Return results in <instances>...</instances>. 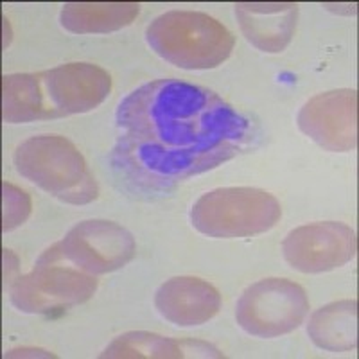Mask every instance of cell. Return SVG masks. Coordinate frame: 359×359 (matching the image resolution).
I'll return each mask as SVG.
<instances>
[{
	"instance_id": "cell-12",
	"label": "cell",
	"mask_w": 359,
	"mask_h": 359,
	"mask_svg": "<svg viewBox=\"0 0 359 359\" xmlns=\"http://www.w3.org/2000/svg\"><path fill=\"white\" fill-rule=\"evenodd\" d=\"M236 17L253 47L264 53H282L297 29L298 6L286 2L237 4Z\"/></svg>"
},
{
	"instance_id": "cell-3",
	"label": "cell",
	"mask_w": 359,
	"mask_h": 359,
	"mask_svg": "<svg viewBox=\"0 0 359 359\" xmlns=\"http://www.w3.org/2000/svg\"><path fill=\"white\" fill-rule=\"evenodd\" d=\"M13 160L18 175L63 203L86 205L97 200L99 187L94 175L78 147L65 137H31L17 147Z\"/></svg>"
},
{
	"instance_id": "cell-6",
	"label": "cell",
	"mask_w": 359,
	"mask_h": 359,
	"mask_svg": "<svg viewBox=\"0 0 359 359\" xmlns=\"http://www.w3.org/2000/svg\"><path fill=\"white\" fill-rule=\"evenodd\" d=\"M309 313V298L302 286L287 278H264L241 294L236 320L255 338H278L302 325Z\"/></svg>"
},
{
	"instance_id": "cell-9",
	"label": "cell",
	"mask_w": 359,
	"mask_h": 359,
	"mask_svg": "<svg viewBox=\"0 0 359 359\" xmlns=\"http://www.w3.org/2000/svg\"><path fill=\"white\" fill-rule=\"evenodd\" d=\"M355 248V232L338 221L298 226L282 243L287 264L302 273H325L341 268L354 259Z\"/></svg>"
},
{
	"instance_id": "cell-16",
	"label": "cell",
	"mask_w": 359,
	"mask_h": 359,
	"mask_svg": "<svg viewBox=\"0 0 359 359\" xmlns=\"http://www.w3.org/2000/svg\"><path fill=\"white\" fill-rule=\"evenodd\" d=\"M31 214V200L24 191L15 185L4 184V232L15 230L25 223Z\"/></svg>"
},
{
	"instance_id": "cell-1",
	"label": "cell",
	"mask_w": 359,
	"mask_h": 359,
	"mask_svg": "<svg viewBox=\"0 0 359 359\" xmlns=\"http://www.w3.org/2000/svg\"><path fill=\"white\" fill-rule=\"evenodd\" d=\"M110 162L117 178L139 194H168L192 176L252 151L259 124L223 97L180 79L135 88L115 114Z\"/></svg>"
},
{
	"instance_id": "cell-11",
	"label": "cell",
	"mask_w": 359,
	"mask_h": 359,
	"mask_svg": "<svg viewBox=\"0 0 359 359\" xmlns=\"http://www.w3.org/2000/svg\"><path fill=\"white\" fill-rule=\"evenodd\" d=\"M162 318L180 327H194L214 318L221 307V294L212 284L196 277L165 280L155 294Z\"/></svg>"
},
{
	"instance_id": "cell-13",
	"label": "cell",
	"mask_w": 359,
	"mask_h": 359,
	"mask_svg": "<svg viewBox=\"0 0 359 359\" xmlns=\"http://www.w3.org/2000/svg\"><path fill=\"white\" fill-rule=\"evenodd\" d=\"M101 358H223L219 351L198 339H171L153 332H126L110 343Z\"/></svg>"
},
{
	"instance_id": "cell-5",
	"label": "cell",
	"mask_w": 359,
	"mask_h": 359,
	"mask_svg": "<svg viewBox=\"0 0 359 359\" xmlns=\"http://www.w3.org/2000/svg\"><path fill=\"white\" fill-rule=\"evenodd\" d=\"M97 290V278L63 261L56 250H45L33 271L11 284L9 298L27 314H53L86 302Z\"/></svg>"
},
{
	"instance_id": "cell-15",
	"label": "cell",
	"mask_w": 359,
	"mask_h": 359,
	"mask_svg": "<svg viewBox=\"0 0 359 359\" xmlns=\"http://www.w3.org/2000/svg\"><path fill=\"white\" fill-rule=\"evenodd\" d=\"M135 2H102V4H65L60 13L63 27L74 34L114 33L126 27L139 15Z\"/></svg>"
},
{
	"instance_id": "cell-4",
	"label": "cell",
	"mask_w": 359,
	"mask_h": 359,
	"mask_svg": "<svg viewBox=\"0 0 359 359\" xmlns=\"http://www.w3.org/2000/svg\"><path fill=\"white\" fill-rule=\"evenodd\" d=\"M282 208L277 198L253 187H224L210 191L194 203L192 226L216 239L264 233L278 223Z\"/></svg>"
},
{
	"instance_id": "cell-8",
	"label": "cell",
	"mask_w": 359,
	"mask_h": 359,
	"mask_svg": "<svg viewBox=\"0 0 359 359\" xmlns=\"http://www.w3.org/2000/svg\"><path fill=\"white\" fill-rule=\"evenodd\" d=\"M63 261L90 275L111 273L126 266L137 252L133 236L114 221L90 219L69 230L53 245Z\"/></svg>"
},
{
	"instance_id": "cell-7",
	"label": "cell",
	"mask_w": 359,
	"mask_h": 359,
	"mask_svg": "<svg viewBox=\"0 0 359 359\" xmlns=\"http://www.w3.org/2000/svg\"><path fill=\"white\" fill-rule=\"evenodd\" d=\"M110 90V74L94 63H65L38 72V121L86 114L97 108Z\"/></svg>"
},
{
	"instance_id": "cell-10",
	"label": "cell",
	"mask_w": 359,
	"mask_h": 359,
	"mask_svg": "<svg viewBox=\"0 0 359 359\" xmlns=\"http://www.w3.org/2000/svg\"><path fill=\"white\" fill-rule=\"evenodd\" d=\"M298 128L329 151H352L358 146V92L343 88L314 95L298 114Z\"/></svg>"
},
{
	"instance_id": "cell-2",
	"label": "cell",
	"mask_w": 359,
	"mask_h": 359,
	"mask_svg": "<svg viewBox=\"0 0 359 359\" xmlns=\"http://www.w3.org/2000/svg\"><path fill=\"white\" fill-rule=\"evenodd\" d=\"M146 40L162 60L185 70L216 69L232 54L236 38L200 11H168L147 25Z\"/></svg>"
},
{
	"instance_id": "cell-14",
	"label": "cell",
	"mask_w": 359,
	"mask_h": 359,
	"mask_svg": "<svg viewBox=\"0 0 359 359\" xmlns=\"http://www.w3.org/2000/svg\"><path fill=\"white\" fill-rule=\"evenodd\" d=\"M307 334L323 351H354L358 347V302L338 300L314 311Z\"/></svg>"
}]
</instances>
